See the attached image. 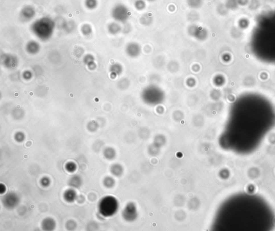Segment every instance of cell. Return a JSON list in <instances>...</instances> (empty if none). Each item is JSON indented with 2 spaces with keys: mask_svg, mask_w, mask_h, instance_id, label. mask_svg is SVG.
<instances>
[{
  "mask_svg": "<svg viewBox=\"0 0 275 231\" xmlns=\"http://www.w3.org/2000/svg\"><path fill=\"white\" fill-rule=\"evenodd\" d=\"M114 180L110 177H106L103 180V184L107 188H111L114 185Z\"/></svg>",
  "mask_w": 275,
  "mask_h": 231,
  "instance_id": "cell-18",
  "label": "cell"
},
{
  "mask_svg": "<svg viewBox=\"0 0 275 231\" xmlns=\"http://www.w3.org/2000/svg\"><path fill=\"white\" fill-rule=\"evenodd\" d=\"M83 61L89 70H94L96 69V65L95 63V58L93 55L90 54L85 55L83 58Z\"/></svg>",
  "mask_w": 275,
  "mask_h": 231,
  "instance_id": "cell-9",
  "label": "cell"
},
{
  "mask_svg": "<svg viewBox=\"0 0 275 231\" xmlns=\"http://www.w3.org/2000/svg\"><path fill=\"white\" fill-rule=\"evenodd\" d=\"M3 61L6 66L9 67H14L17 64V58L14 56L8 55H5Z\"/></svg>",
  "mask_w": 275,
  "mask_h": 231,
  "instance_id": "cell-11",
  "label": "cell"
},
{
  "mask_svg": "<svg viewBox=\"0 0 275 231\" xmlns=\"http://www.w3.org/2000/svg\"><path fill=\"white\" fill-rule=\"evenodd\" d=\"M114 19L117 21H122L127 16V10L123 5H117L114 8L112 11Z\"/></svg>",
  "mask_w": 275,
  "mask_h": 231,
  "instance_id": "cell-4",
  "label": "cell"
},
{
  "mask_svg": "<svg viewBox=\"0 0 275 231\" xmlns=\"http://www.w3.org/2000/svg\"><path fill=\"white\" fill-rule=\"evenodd\" d=\"M81 30L82 34L85 36H90L93 32V30L91 25L88 24H85L83 25L81 27Z\"/></svg>",
  "mask_w": 275,
  "mask_h": 231,
  "instance_id": "cell-13",
  "label": "cell"
},
{
  "mask_svg": "<svg viewBox=\"0 0 275 231\" xmlns=\"http://www.w3.org/2000/svg\"><path fill=\"white\" fill-rule=\"evenodd\" d=\"M26 76V77L25 78V79H28L31 78V77L32 76V75H31V73L30 72H29V71H25V72L24 73V75H23V77Z\"/></svg>",
  "mask_w": 275,
  "mask_h": 231,
  "instance_id": "cell-23",
  "label": "cell"
},
{
  "mask_svg": "<svg viewBox=\"0 0 275 231\" xmlns=\"http://www.w3.org/2000/svg\"><path fill=\"white\" fill-rule=\"evenodd\" d=\"M85 4L87 9L94 10L97 7L98 2L97 0H85Z\"/></svg>",
  "mask_w": 275,
  "mask_h": 231,
  "instance_id": "cell-14",
  "label": "cell"
},
{
  "mask_svg": "<svg viewBox=\"0 0 275 231\" xmlns=\"http://www.w3.org/2000/svg\"><path fill=\"white\" fill-rule=\"evenodd\" d=\"M115 151L114 150V149L110 147L106 148L103 151V155L105 157V158L109 160H112L115 157Z\"/></svg>",
  "mask_w": 275,
  "mask_h": 231,
  "instance_id": "cell-12",
  "label": "cell"
},
{
  "mask_svg": "<svg viewBox=\"0 0 275 231\" xmlns=\"http://www.w3.org/2000/svg\"><path fill=\"white\" fill-rule=\"evenodd\" d=\"M56 227L55 220L50 217L46 218L42 222V227L44 231H53Z\"/></svg>",
  "mask_w": 275,
  "mask_h": 231,
  "instance_id": "cell-6",
  "label": "cell"
},
{
  "mask_svg": "<svg viewBox=\"0 0 275 231\" xmlns=\"http://www.w3.org/2000/svg\"><path fill=\"white\" fill-rule=\"evenodd\" d=\"M77 198V193L73 189H68L63 193V198L68 203H72L74 202Z\"/></svg>",
  "mask_w": 275,
  "mask_h": 231,
  "instance_id": "cell-7",
  "label": "cell"
},
{
  "mask_svg": "<svg viewBox=\"0 0 275 231\" xmlns=\"http://www.w3.org/2000/svg\"><path fill=\"white\" fill-rule=\"evenodd\" d=\"M99 127L98 123L95 121H91L87 124V129L91 132H94L97 130Z\"/></svg>",
  "mask_w": 275,
  "mask_h": 231,
  "instance_id": "cell-16",
  "label": "cell"
},
{
  "mask_svg": "<svg viewBox=\"0 0 275 231\" xmlns=\"http://www.w3.org/2000/svg\"><path fill=\"white\" fill-rule=\"evenodd\" d=\"M40 184L44 187H48L51 184V180L48 177H44L40 180Z\"/></svg>",
  "mask_w": 275,
  "mask_h": 231,
  "instance_id": "cell-21",
  "label": "cell"
},
{
  "mask_svg": "<svg viewBox=\"0 0 275 231\" xmlns=\"http://www.w3.org/2000/svg\"><path fill=\"white\" fill-rule=\"evenodd\" d=\"M76 226H77V224H76V222H74V220H70L68 221L67 222L66 224V227L67 229L68 230H70V231L74 230L76 228Z\"/></svg>",
  "mask_w": 275,
  "mask_h": 231,
  "instance_id": "cell-19",
  "label": "cell"
},
{
  "mask_svg": "<svg viewBox=\"0 0 275 231\" xmlns=\"http://www.w3.org/2000/svg\"><path fill=\"white\" fill-rule=\"evenodd\" d=\"M35 14V10L33 7L30 5H26L21 10L20 16L25 21H28L33 19Z\"/></svg>",
  "mask_w": 275,
  "mask_h": 231,
  "instance_id": "cell-5",
  "label": "cell"
},
{
  "mask_svg": "<svg viewBox=\"0 0 275 231\" xmlns=\"http://www.w3.org/2000/svg\"><path fill=\"white\" fill-rule=\"evenodd\" d=\"M5 191H6V187H5V185L2 184V183H1L0 184V193L1 194H2L5 193Z\"/></svg>",
  "mask_w": 275,
  "mask_h": 231,
  "instance_id": "cell-22",
  "label": "cell"
},
{
  "mask_svg": "<svg viewBox=\"0 0 275 231\" xmlns=\"http://www.w3.org/2000/svg\"><path fill=\"white\" fill-rule=\"evenodd\" d=\"M55 23L51 18L42 17L35 21L32 25L33 33L42 41H46L52 36Z\"/></svg>",
  "mask_w": 275,
  "mask_h": 231,
  "instance_id": "cell-1",
  "label": "cell"
},
{
  "mask_svg": "<svg viewBox=\"0 0 275 231\" xmlns=\"http://www.w3.org/2000/svg\"><path fill=\"white\" fill-rule=\"evenodd\" d=\"M26 50L28 53L35 55L40 50V45L38 43L35 41H30L26 46Z\"/></svg>",
  "mask_w": 275,
  "mask_h": 231,
  "instance_id": "cell-8",
  "label": "cell"
},
{
  "mask_svg": "<svg viewBox=\"0 0 275 231\" xmlns=\"http://www.w3.org/2000/svg\"><path fill=\"white\" fill-rule=\"evenodd\" d=\"M82 184V180L81 177L78 175H74L72 176L69 180V185L74 188H79Z\"/></svg>",
  "mask_w": 275,
  "mask_h": 231,
  "instance_id": "cell-10",
  "label": "cell"
},
{
  "mask_svg": "<svg viewBox=\"0 0 275 231\" xmlns=\"http://www.w3.org/2000/svg\"><path fill=\"white\" fill-rule=\"evenodd\" d=\"M118 204L116 199L112 196H105L98 204V211L103 217H109L114 215L118 210Z\"/></svg>",
  "mask_w": 275,
  "mask_h": 231,
  "instance_id": "cell-2",
  "label": "cell"
},
{
  "mask_svg": "<svg viewBox=\"0 0 275 231\" xmlns=\"http://www.w3.org/2000/svg\"><path fill=\"white\" fill-rule=\"evenodd\" d=\"M76 168H77V166H76V164L75 163H74L73 162H69L67 163L66 165H65L66 170L68 172H71V173L75 172L76 171Z\"/></svg>",
  "mask_w": 275,
  "mask_h": 231,
  "instance_id": "cell-17",
  "label": "cell"
},
{
  "mask_svg": "<svg viewBox=\"0 0 275 231\" xmlns=\"http://www.w3.org/2000/svg\"><path fill=\"white\" fill-rule=\"evenodd\" d=\"M14 137L16 141L18 142H22L25 139V135L23 132H19L15 134Z\"/></svg>",
  "mask_w": 275,
  "mask_h": 231,
  "instance_id": "cell-20",
  "label": "cell"
},
{
  "mask_svg": "<svg viewBox=\"0 0 275 231\" xmlns=\"http://www.w3.org/2000/svg\"><path fill=\"white\" fill-rule=\"evenodd\" d=\"M19 197L14 192H9L6 194L2 200L3 206L8 209H13L16 208L19 205Z\"/></svg>",
  "mask_w": 275,
  "mask_h": 231,
  "instance_id": "cell-3",
  "label": "cell"
},
{
  "mask_svg": "<svg viewBox=\"0 0 275 231\" xmlns=\"http://www.w3.org/2000/svg\"><path fill=\"white\" fill-rule=\"evenodd\" d=\"M111 171L112 174L114 176H119L122 172V168L120 165L118 164H114L111 166Z\"/></svg>",
  "mask_w": 275,
  "mask_h": 231,
  "instance_id": "cell-15",
  "label": "cell"
}]
</instances>
